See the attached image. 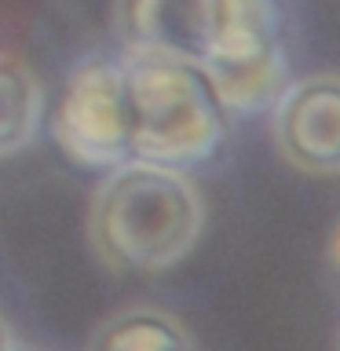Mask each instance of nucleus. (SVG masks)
Listing matches in <instances>:
<instances>
[{
	"mask_svg": "<svg viewBox=\"0 0 340 351\" xmlns=\"http://www.w3.org/2000/svg\"><path fill=\"white\" fill-rule=\"evenodd\" d=\"M205 202L186 169L132 158L106 169L88 205V241L110 271L158 274L191 256Z\"/></svg>",
	"mask_w": 340,
	"mask_h": 351,
	"instance_id": "nucleus-1",
	"label": "nucleus"
},
{
	"mask_svg": "<svg viewBox=\"0 0 340 351\" xmlns=\"http://www.w3.org/2000/svg\"><path fill=\"white\" fill-rule=\"evenodd\" d=\"M132 158L191 169L208 161L227 136V110L197 62L128 55Z\"/></svg>",
	"mask_w": 340,
	"mask_h": 351,
	"instance_id": "nucleus-2",
	"label": "nucleus"
},
{
	"mask_svg": "<svg viewBox=\"0 0 340 351\" xmlns=\"http://www.w3.org/2000/svg\"><path fill=\"white\" fill-rule=\"evenodd\" d=\"M202 70L227 117H256L289 84L274 0H223V22Z\"/></svg>",
	"mask_w": 340,
	"mask_h": 351,
	"instance_id": "nucleus-3",
	"label": "nucleus"
},
{
	"mask_svg": "<svg viewBox=\"0 0 340 351\" xmlns=\"http://www.w3.org/2000/svg\"><path fill=\"white\" fill-rule=\"evenodd\" d=\"M51 136L84 169L132 161V103L125 59H88L66 81L51 117Z\"/></svg>",
	"mask_w": 340,
	"mask_h": 351,
	"instance_id": "nucleus-4",
	"label": "nucleus"
},
{
	"mask_svg": "<svg viewBox=\"0 0 340 351\" xmlns=\"http://www.w3.org/2000/svg\"><path fill=\"white\" fill-rule=\"evenodd\" d=\"M267 114L274 150L289 169L340 176V73L296 77Z\"/></svg>",
	"mask_w": 340,
	"mask_h": 351,
	"instance_id": "nucleus-5",
	"label": "nucleus"
},
{
	"mask_svg": "<svg viewBox=\"0 0 340 351\" xmlns=\"http://www.w3.org/2000/svg\"><path fill=\"white\" fill-rule=\"evenodd\" d=\"M223 0H117L114 29L128 55H165V59L205 62L212 48Z\"/></svg>",
	"mask_w": 340,
	"mask_h": 351,
	"instance_id": "nucleus-6",
	"label": "nucleus"
},
{
	"mask_svg": "<svg viewBox=\"0 0 340 351\" xmlns=\"http://www.w3.org/2000/svg\"><path fill=\"white\" fill-rule=\"evenodd\" d=\"M88 351H194V337L175 315L139 304L110 315L95 329Z\"/></svg>",
	"mask_w": 340,
	"mask_h": 351,
	"instance_id": "nucleus-7",
	"label": "nucleus"
},
{
	"mask_svg": "<svg viewBox=\"0 0 340 351\" xmlns=\"http://www.w3.org/2000/svg\"><path fill=\"white\" fill-rule=\"evenodd\" d=\"M44 117L40 77L19 55L0 51V158L26 150Z\"/></svg>",
	"mask_w": 340,
	"mask_h": 351,
	"instance_id": "nucleus-8",
	"label": "nucleus"
},
{
	"mask_svg": "<svg viewBox=\"0 0 340 351\" xmlns=\"http://www.w3.org/2000/svg\"><path fill=\"white\" fill-rule=\"evenodd\" d=\"M329 256H333V263L340 267V227L333 230V245H329Z\"/></svg>",
	"mask_w": 340,
	"mask_h": 351,
	"instance_id": "nucleus-9",
	"label": "nucleus"
},
{
	"mask_svg": "<svg viewBox=\"0 0 340 351\" xmlns=\"http://www.w3.org/2000/svg\"><path fill=\"white\" fill-rule=\"evenodd\" d=\"M0 351H11V333H8L4 318H0Z\"/></svg>",
	"mask_w": 340,
	"mask_h": 351,
	"instance_id": "nucleus-10",
	"label": "nucleus"
},
{
	"mask_svg": "<svg viewBox=\"0 0 340 351\" xmlns=\"http://www.w3.org/2000/svg\"><path fill=\"white\" fill-rule=\"evenodd\" d=\"M11 351H15V348H11Z\"/></svg>",
	"mask_w": 340,
	"mask_h": 351,
	"instance_id": "nucleus-11",
	"label": "nucleus"
}]
</instances>
